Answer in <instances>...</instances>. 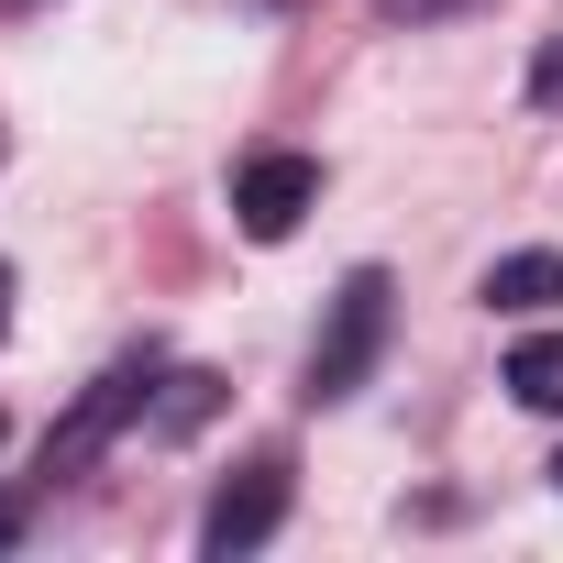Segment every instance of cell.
Here are the masks:
<instances>
[{
  "instance_id": "cell-3",
  "label": "cell",
  "mask_w": 563,
  "mask_h": 563,
  "mask_svg": "<svg viewBox=\"0 0 563 563\" xmlns=\"http://www.w3.org/2000/svg\"><path fill=\"white\" fill-rule=\"evenodd\" d=\"M276 530H288V453H254L243 475H221V497L199 508V552H265Z\"/></svg>"
},
{
  "instance_id": "cell-7",
  "label": "cell",
  "mask_w": 563,
  "mask_h": 563,
  "mask_svg": "<svg viewBox=\"0 0 563 563\" xmlns=\"http://www.w3.org/2000/svg\"><path fill=\"white\" fill-rule=\"evenodd\" d=\"M508 398H519V409H563V332H530V343L508 354Z\"/></svg>"
},
{
  "instance_id": "cell-1",
  "label": "cell",
  "mask_w": 563,
  "mask_h": 563,
  "mask_svg": "<svg viewBox=\"0 0 563 563\" xmlns=\"http://www.w3.org/2000/svg\"><path fill=\"white\" fill-rule=\"evenodd\" d=\"M155 376H166V354H155V343H133L122 365H100V376L78 387V409L45 431V475H89V464H100V453L155 409Z\"/></svg>"
},
{
  "instance_id": "cell-5",
  "label": "cell",
  "mask_w": 563,
  "mask_h": 563,
  "mask_svg": "<svg viewBox=\"0 0 563 563\" xmlns=\"http://www.w3.org/2000/svg\"><path fill=\"white\" fill-rule=\"evenodd\" d=\"M475 299H486V310H519V321L552 310V299H563V254H541V243H530V254H497Z\"/></svg>"
},
{
  "instance_id": "cell-12",
  "label": "cell",
  "mask_w": 563,
  "mask_h": 563,
  "mask_svg": "<svg viewBox=\"0 0 563 563\" xmlns=\"http://www.w3.org/2000/svg\"><path fill=\"white\" fill-rule=\"evenodd\" d=\"M552 486H563V464H552Z\"/></svg>"
},
{
  "instance_id": "cell-4",
  "label": "cell",
  "mask_w": 563,
  "mask_h": 563,
  "mask_svg": "<svg viewBox=\"0 0 563 563\" xmlns=\"http://www.w3.org/2000/svg\"><path fill=\"white\" fill-rule=\"evenodd\" d=\"M310 210H321V155H299V144L243 155V177H232V221H243L254 243H288Z\"/></svg>"
},
{
  "instance_id": "cell-13",
  "label": "cell",
  "mask_w": 563,
  "mask_h": 563,
  "mask_svg": "<svg viewBox=\"0 0 563 563\" xmlns=\"http://www.w3.org/2000/svg\"><path fill=\"white\" fill-rule=\"evenodd\" d=\"M0 431H12V420H0Z\"/></svg>"
},
{
  "instance_id": "cell-9",
  "label": "cell",
  "mask_w": 563,
  "mask_h": 563,
  "mask_svg": "<svg viewBox=\"0 0 563 563\" xmlns=\"http://www.w3.org/2000/svg\"><path fill=\"white\" fill-rule=\"evenodd\" d=\"M530 100H541V111H563V45H541V56H530Z\"/></svg>"
},
{
  "instance_id": "cell-6",
  "label": "cell",
  "mask_w": 563,
  "mask_h": 563,
  "mask_svg": "<svg viewBox=\"0 0 563 563\" xmlns=\"http://www.w3.org/2000/svg\"><path fill=\"white\" fill-rule=\"evenodd\" d=\"M210 409H221V376H199V365H188V376H155V409H144V420H155L166 442H188Z\"/></svg>"
},
{
  "instance_id": "cell-11",
  "label": "cell",
  "mask_w": 563,
  "mask_h": 563,
  "mask_svg": "<svg viewBox=\"0 0 563 563\" xmlns=\"http://www.w3.org/2000/svg\"><path fill=\"white\" fill-rule=\"evenodd\" d=\"M0 332H12V265H0Z\"/></svg>"
},
{
  "instance_id": "cell-2",
  "label": "cell",
  "mask_w": 563,
  "mask_h": 563,
  "mask_svg": "<svg viewBox=\"0 0 563 563\" xmlns=\"http://www.w3.org/2000/svg\"><path fill=\"white\" fill-rule=\"evenodd\" d=\"M387 265H354L343 288H332V321H321V343H310V409H343L365 376H376V354H387Z\"/></svg>"
},
{
  "instance_id": "cell-8",
  "label": "cell",
  "mask_w": 563,
  "mask_h": 563,
  "mask_svg": "<svg viewBox=\"0 0 563 563\" xmlns=\"http://www.w3.org/2000/svg\"><path fill=\"white\" fill-rule=\"evenodd\" d=\"M387 23H464V12H486V0H376Z\"/></svg>"
},
{
  "instance_id": "cell-10",
  "label": "cell",
  "mask_w": 563,
  "mask_h": 563,
  "mask_svg": "<svg viewBox=\"0 0 563 563\" xmlns=\"http://www.w3.org/2000/svg\"><path fill=\"white\" fill-rule=\"evenodd\" d=\"M23 530H34V519H23V497H0V552H12Z\"/></svg>"
}]
</instances>
